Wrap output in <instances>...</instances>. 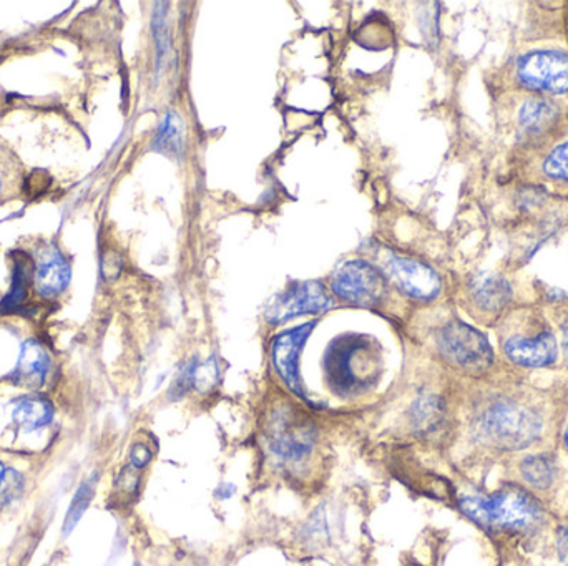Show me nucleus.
Instances as JSON below:
<instances>
[{
    "label": "nucleus",
    "mask_w": 568,
    "mask_h": 566,
    "mask_svg": "<svg viewBox=\"0 0 568 566\" xmlns=\"http://www.w3.org/2000/svg\"><path fill=\"white\" fill-rule=\"evenodd\" d=\"M323 372L326 386L334 396H363L381 379V346L368 334H341L329 342L324 352Z\"/></svg>",
    "instance_id": "f257e3e1"
},
{
    "label": "nucleus",
    "mask_w": 568,
    "mask_h": 566,
    "mask_svg": "<svg viewBox=\"0 0 568 566\" xmlns=\"http://www.w3.org/2000/svg\"><path fill=\"white\" fill-rule=\"evenodd\" d=\"M461 507L474 522L490 530H530L542 520L539 503L517 488L490 497H466Z\"/></svg>",
    "instance_id": "f03ea898"
},
{
    "label": "nucleus",
    "mask_w": 568,
    "mask_h": 566,
    "mask_svg": "<svg viewBox=\"0 0 568 566\" xmlns=\"http://www.w3.org/2000/svg\"><path fill=\"white\" fill-rule=\"evenodd\" d=\"M540 419L532 410L514 402H500L479 419L477 435L499 449H524L540 434Z\"/></svg>",
    "instance_id": "7ed1b4c3"
},
{
    "label": "nucleus",
    "mask_w": 568,
    "mask_h": 566,
    "mask_svg": "<svg viewBox=\"0 0 568 566\" xmlns=\"http://www.w3.org/2000/svg\"><path fill=\"white\" fill-rule=\"evenodd\" d=\"M15 264L24 271L29 294H34L40 301H55L69 288L72 278L69 261L50 241L32 244L24 258Z\"/></svg>",
    "instance_id": "20e7f679"
},
{
    "label": "nucleus",
    "mask_w": 568,
    "mask_h": 566,
    "mask_svg": "<svg viewBox=\"0 0 568 566\" xmlns=\"http://www.w3.org/2000/svg\"><path fill=\"white\" fill-rule=\"evenodd\" d=\"M265 432L271 452L284 462H301L309 457L318 439L311 419L289 404L271 410Z\"/></svg>",
    "instance_id": "39448f33"
},
{
    "label": "nucleus",
    "mask_w": 568,
    "mask_h": 566,
    "mask_svg": "<svg viewBox=\"0 0 568 566\" xmlns=\"http://www.w3.org/2000/svg\"><path fill=\"white\" fill-rule=\"evenodd\" d=\"M515 82L535 95H568V52L537 49L515 64Z\"/></svg>",
    "instance_id": "423d86ee"
},
{
    "label": "nucleus",
    "mask_w": 568,
    "mask_h": 566,
    "mask_svg": "<svg viewBox=\"0 0 568 566\" xmlns=\"http://www.w3.org/2000/svg\"><path fill=\"white\" fill-rule=\"evenodd\" d=\"M336 298L358 308H376L387 294V279L381 269L363 259L339 264L331 276Z\"/></svg>",
    "instance_id": "0eeeda50"
},
{
    "label": "nucleus",
    "mask_w": 568,
    "mask_h": 566,
    "mask_svg": "<svg viewBox=\"0 0 568 566\" xmlns=\"http://www.w3.org/2000/svg\"><path fill=\"white\" fill-rule=\"evenodd\" d=\"M379 269L387 283L394 284L402 294L416 301H432L441 293V278L436 271L417 259L407 258L382 249L379 253Z\"/></svg>",
    "instance_id": "6e6552de"
},
{
    "label": "nucleus",
    "mask_w": 568,
    "mask_h": 566,
    "mask_svg": "<svg viewBox=\"0 0 568 566\" xmlns=\"http://www.w3.org/2000/svg\"><path fill=\"white\" fill-rule=\"evenodd\" d=\"M442 356L464 371L482 372L492 364V347L484 334L461 321L442 327L437 336Z\"/></svg>",
    "instance_id": "1a4fd4ad"
},
{
    "label": "nucleus",
    "mask_w": 568,
    "mask_h": 566,
    "mask_svg": "<svg viewBox=\"0 0 568 566\" xmlns=\"http://www.w3.org/2000/svg\"><path fill=\"white\" fill-rule=\"evenodd\" d=\"M333 301L319 281H303L289 284L266 308L268 323L283 324L306 314H321L329 311Z\"/></svg>",
    "instance_id": "9d476101"
},
{
    "label": "nucleus",
    "mask_w": 568,
    "mask_h": 566,
    "mask_svg": "<svg viewBox=\"0 0 568 566\" xmlns=\"http://www.w3.org/2000/svg\"><path fill=\"white\" fill-rule=\"evenodd\" d=\"M316 324L318 321H311V323L286 329L275 337L273 346H271V361L281 381L284 382V386L288 387L298 399L311 405L313 401H309L308 394L304 391L303 381H301V374H299V357L303 352L304 344L313 334Z\"/></svg>",
    "instance_id": "9b49d317"
},
{
    "label": "nucleus",
    "mask_w": 568,
    "mask_h": 566,
    "mask_svg": "<svg viewBox=\"0 0 568 566\" xmlns=\"http://www.w3.org/2000/svg\"><path fill=\"white\" fill-rule=\"evenodd\" d=\"M517 138L520 142H542L560 122V110L549 98L532 95L517 107Z\"/></svg>",
    "instance_id": "f8f14e48"
},
{
    "label": "nucleus",
    "mask_w": 568,
    "mask_h": 566,
    "mask_svg": "<svg viewBox=\"0 0 568 566\" xmlns=\"http://www.w3.org/2000/svg\"><path fill=\"white\" fill-rule=\"evenodd\" d=\"M50 371L52 357L49 349L39 339L29 337L20 346L19 359L10 374V381L15 387L25 391H40L45 382L49 381Z\"/></svg>",
    "instance_id": "ddd939ff"
},
{
    "label": "nucleus",
    "mask_w": 568,
    "mask_h": 566,
    "mask_svg": "<svg viewBox=\"0 0 568 566\" xmlns=\"http://www.w3.org/2000/svg\"><path fill=\"white\" fill-rule=\"evenodd\" d=\"M504 352L517 366L547 367L557 359V341L547 329L532 336L512 334L504 341Z\"/></svg>",
    "instance_id": "4468645a"
},
{
    "label": "nucleus",
    "mask_w": 568,
    "mask_h": 566,
    "mask_svg": "<svg viewBox=\"0 0 568 566\" xmlns=\"http://www.w3.org/2000/svg\"><path fill=\"white\" fill-rule=\"evenodd\" d=\"M29 170L14 148L0 137V206L29 195Z\"/></svg>",
    "instance_id": "2eb2a0df"
},
{
    "label": "nucleus",
    "mask_w": 568,
    "mask_h": 566,
    "mask_svg": "<svg viewBox=\"0 0 568 566\" xmlns=\"http://www.w3.org/2000/svg\"><path fill=\"white\" fill-rule=\"evenodd\" d=\"M54 420V405L47 397L40 394H29L15 402L12 410V422L15 427L24 432L32 434L37 430L44 429L52 424Z\"/></svg>",
    "instance_id": "dca6fc26"
},
{
    "label": "nucleus",
    "mask_w": 568,
    "mask_h": 566,
    "mask_svg": "<svg viewBox=\"0 0 568 566\" xmlns=\"http://www.w3.org/2000/svg\"><path fill=\"white\" fill-rule=\"evenodd\" d=\"M471 294L474 303L489 313L504 309L512 298L509 283L497 274H479L472 281Z\"/></svg>",
    "instance_id": "f3484780"
},
{
    "label": "nucleus",
    "mask_w": 568,
    "mask_h": 566,
    "mask_svg": "<svg viewBox=\"0 0 568 566\" xmlns=\"http://www.w3.org/2000/svg\"><path fill=\"white\" fill-rule=\"evenodd\" d=\"M152 150L173 160L182 158L185 150V123L177 112H168L163 117Z\"/></svg>",
    "instance_id": "a211bd4d"
},
{
    "label": "nucleus",
    "mask_w": 568,
    "mask_h": 566,
    "mask_svg": "<svg viewBox=\"0 0 568 566\" xmlns=\"http://www.w3.org/2000/svg\"><path fill=\"white\" fill-rule=\"evenodd\" d=\"M414 429L422 435L436 432L444 422V405L436 396H422L417 399L411 412Z\"/></svg>",
    "instance_id": "6ab92c4d"
},
{
    "label": "nucleus",
    "mask_w": 568,
    "mask_h": 566,
    "mask_svg": "<svg viewBox=\"0 0 568 566\" xmlns=\"http://www.w3.org/2000/svg\"><path fill=\"white\" fill-rule=\"evenodd\" d=\"M97 480V474L90 475L89 479L84 480L82 485H80L79 490H77V493H75L74 500L70 503L69 513H67V517H65V537H67L69 533H72V530L77 527V523L80 522V518L84 517V513L87 512L90 502L94 500Z\"/></svg>",
    "instance_id": "aec40b11"
},
{
    "label": "nucleus",
    "mask_w": 568,
    "mask_h": 566,
    "mask_svg": "<svg viewBox=\"0 0 568 566\" xmlns=\"http://www.w3.org/2000/svg\"><path fill=\"white\" fill-rule=\"evenodd\" d=\"M522 474L534 487H549L555 475L554 460L549 455H532L522 464Z\"/></svg>",
    "instance_id": "412c9836"
},
{
    "label": "nucleus",
    "mask_w": 568,
    "mask_h": 566,
    "mask_svg": "<svg viewBox=\"0 0 568 566\" xmlns=\"http://www.w3.org/2000/svg\"><path fill=\"white\" fill-rule=\"evenodd\" d=\"M542 173L549 180L568 183V140L555 145L542 162Z\"/></svg>",
    "instance_id": "4be33fe9"
},
{
    "label": "nucleus",
    "mask_w": 568,
    "mask_h": 566,
    "mask_svg": "<svg viewBox=\"0 0 568 566\" xmlns=\"http://www.w3.org/2000/svg\"><path fill=\"white\" fill-rule=\"evenodd\" d=\"M165 15H167V7H165V9H157L155 10V14H153V34H155V40H157L158 47V72H160V69H162L163 60L167 59L168 47H170V40H168L167 20H165Z\"/></svg>",
    "instance_id": "5701e85b"
},
{
    "label": "nucleus",
    "mask_w": 568,
    "mask_h": 566,
    "mask_svg": "<svg viewBox=\"0 0 568 566\" xmlns=\"http://www.w3.org/2000/svg\"><path fill=\"white\" fill-rule=\"evenodd\" d=\"M220 379V367L216 362V357H210L203 364H198L195 369V387L196 391L208 392L218 384Z\"/></svg>",
    "instance_id": "b1692460"
},
{
    "label": "nucleus",
    "mask_w": 568,
    "mask_h": 566,
    "mask_svg": "<svg viewBox=\"0 0 568 566\" xmlns=\"http://www.w3.org/2000/svg\"><path fill=\"white\" fill-rule=\"evenodd\" d=\"M198 366L196 359L188 362L187 366L182 367V371L178 372L177 379L172 384V389H170V397L173 401H178L182 399L187 392H190L193 387H195V369Z\"/></svg>",
    "instance_id": "393cba45"
},
{
    "label": "nucleus",
    "mask_w": 568,
    "mask_h": 566,
    "mask_svg": "<svg viewBox=\"0 0 568 566\" xmlns=\"http://www.w3.org/2000/svg\"><path fill=\"white\" fill-rule=\"evenodd\" d=\"M152 457V450L148 449V445L143 444V442H137V444L132 445L130 454H128V465H132L133 469L142 472L150 464Z\"/></svg>",
    "instance_id": "a878e982"
},
{
    "label": "nucleus",
    "mask_w": 568,
    "mask_h": 566,
    "mask_svg": "<svg viewBox=\"0 0 568 566\" xmlns=\"http://www.w3.org/2000/svg\"><path fill=\"white\" fill-rule=\"evenodd\" d=\"M562 346H564L565 359H567L568 364V319L567 323L562 327Z\"/></svg>",
    "instance_id": "bb28decb"
},
{
    "label": "nucleus",
    "mask_w": 568,
    "mask_h": 566,
    "mask_svg": "<svg viewBox=\"0 0 568 566\" xmlns=\"http://www.w3.org/2000/svg\"><path fill=\"white\" fill-rule=\"evenodd\" d=\"M9 467H7V465L4 464V460H0V485H2V482H4L5 477H7V474H9Z\"/></svg>",
    "instance_id": "cd10ccee"
},
{
    "label": "nucleus",
    "mask_w": 568,
    "mask_h": 566,
    "mask_svg": "<svg viewBox=\"0 0 568 566\" xmlns=\"http://www.w3.org/2000/svg\"><path fill=\"white\" fill-rule=\"evenodd\" d=\"M565 442H567V447H568V430H567V434H565Z\"/></svg>",
    "instance_id": "c85d7f7f"
},
{
    "label": "nucleus",
    "mask_w": 568,
    "mask_h": 566,
    "mask_svg": "<svg viewBox=\"0 0 568 566\" xmlns=\"http://www.w3.org/2000/svg\"><path fill=\"white\" fill-rule=\"evenodd\" d=\"M567 24H568V22H567Z\"/></svg>",
    "instance_id": "c756f323"
}]
</instances>
